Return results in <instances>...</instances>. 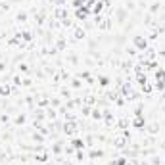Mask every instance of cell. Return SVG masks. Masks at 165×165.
Instances as JSON below:
<instances>
[{"instance_id": "cell-1", "label": "cell", "mask_w": 165, "mask_h": 165, "mask_svg": "<svg viewBox=\"0 0 165 165\" xmlns=\"http://www.w3.org/2000/svg\"><path fill=\"white\" fill-rule=\"evenodd\" d=\"M134 44H136L138 48H144V46H146V40L140 39V37H136V39H134Z\"/></svg>"}, {"instance_id": "cell-2", "label": "cell", "mask_w": 165, "mask_h": 165, "mask_svg": "<svg viewBox=\"0 0 165 165\" xmlns=\"http://www.w3.org/2000/svg\"><path fill=\"white\" fill-rule=\"evenodd\" d=\"M73 131H75V125H73V123L65 125V133H73Z\"/></svg>"}, {"instance_id": "cell-3", "label": "cell", "mask_w": 165, "mask_h": 165, "mask_svg": "<svg viewBox=\"0 0 165 165\" xmlns=\"http://www.w3.org/2000/svg\"><path fill=\"white\" fill-rule=\"evenodd\" d=\"M0 92H2V94H8L10 88H8V87H2V88H0Z\"/></svg>"}]
</instances>
